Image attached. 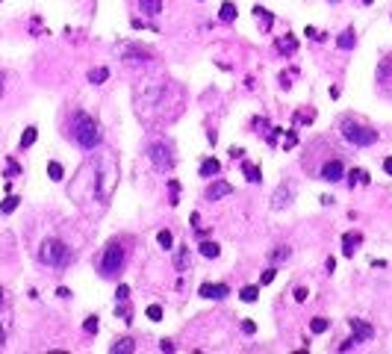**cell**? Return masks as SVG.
I'll list each match as a JSON object with an SVG mask.
<instances>
[{"label":"cell","instance_id":"1","mask_svg":"<svg viewBox=\"0 0 392 354\" xmlns=\"http://www.w3.org/2000/svg\"><path fill=\"white\" fill-rule=\"evenodd\" d=\"M71 136H74V142L83 151H92V148L101 145V127H98L95 118H89L85 112H74V118H71Z\"/></svg>","mask_w":392,"mask_h":354},{"label":"cell","instance_id":"2","mask_svg":"<svg viewBox=\"0 0 392 354\" xmlns=\"http://www.w3.org/2000/svg\"><path fill=\"white\" fill-rule=\"evenodd\" d=\"M38 263L62 269V266L71 263V248L65 242H59V239H48V242H41V248H38Z\"/></svg>","mask_w":392,"mask_h":354},{"label":"cell","instance_id":"3","mask_svg":"<svg viewBox=\"0 0 392 354\" xmlns=\"http://www.w3.org/2000/svg\"><path fill=\"white\" fill-rule=\"evenodd\" d=\"M115 177H118V169H115V156H101V163H98V177H95V183H98V198H109L112 195V189H115Z\"/></svg>","mask_w":392,"mask_h":354},{"label":"cell","instance_id":"4","mask_svg":"<svg viewBox=\"0 0 392 354\" xmlns=\"http://www.w3.org/2000/svg\"><path fill=\"white\" fill-rule=\"evenodd\" d=\"M124 263H127V251L121 248L118 242H112L101 257V274L103 278H115V274H121Z\"/></svg>","mask_w":392,"mask_h":354},{"label":"cell","instance_id":"5","mask_svg":"<svg viewBox=\"0 0 392 354\" xmlns=\"http://www.w3.org/2000/svg\"><path fill=\"white\" fill-rule=\"evenodd\" d=\"M342 136H345L351 145H357V148H369V145L377 142L375 130H369V127H363V124H354V121H345V124H342Z\"/></svg>","mask_w":392,"mask_h":354},{"label":"cell","instance_id":"6","mask_svg":"<svg viewBox=\"0 0 392 354\" xmlns=\"http://www.w3.org/2000/svg\"><path fill=\"white\" fill-rule=\"evenodd\" d=\"M151 163H154L159 171H168L171 166H174V153H171V148L165 145V142L151 145Z\"/></svg>","mask_w":392,"mask_h":354},{"label":"cell","instance_id":"7","mask_svg":"<svg viewBox=\"0 0 392 354\" xmlns=\"http://www.w3.org/2000/svg\"><path fill=\"white\" fill-rule=\"evenodd\" d=\"M342 177H345V166H342L339 160H330V163H324L322 166V180H327V183H339Z\"/></svg>","mask_w":392,"mask_h":354},{"label":"cell","instance_id":"8","mask_svg":"<svg viewBox=\"0 0 392 354\" xmlns=\"http://www.w3.org/2000/svg\"><path fill=\"white\" fill-rule=\"evenodd\" d=\"M292 195H295V189H292L289 180H283V183L274 189V195H272V207L274 210H280V207H286V204L292 201Z\"/></svg>","mask_w":392,"mask_h":354},{"label":"cell","instance_id":"9","mask_svg":"<svg viewBox=\"0 0 392 354\" xmlns=\"http://www.w3.org/2000/svg\"><path fill=\"white\" fill-rule=\"evenodd\" d=\"M201 295L209 298V301H222V298H227V284H209V281H204L201 284Z\"/></svg>","mask_w":392,"mask_h":354},{"label":"cell","instance_id":"10","mask_svg":"<svg viewBox=\"0 0 392 354\" xmlns=\"http://www.w3.org/2000/svg\"><path fill=\"white\" fill-rule=\"evenodd\" d=\"M233 189H230V183L227 180H215V183H209L206 186V192H204V198L206 201H219V198H224V195H230Z\"/></svg>","mask_w":392,"mask_h":354},{"label":"cell","instance_id":"11","mask_svg":"<svg viewBox=\"0 0 392 354\" xmlns=\"http://www.w3.org/2000/svg\"><path fill=\"white\" fill-rule=\"evenodd\" d=\"M274 48L283 53V56H289V53L298 51V38H295V35H277V38H274Z\"/></svg>","mask_w":392,"mask_h":354},{"label":"cell","instance_id":"12","mask_svg":"<svg viewBox=\"0 0 392 354\" xmlns=\"http://www.w3.org/2000/svg\"><path fill=\"white\" fill-rule=\"evenodd\" d=\"M351 328H354V342H363V339L372 337V325H366L363 319H348Z\"/></svg>","mask_w":392,"mask_h":354},{"label":"cell","instance_id":"13","mask_svg":"<svg viewBox=\"0 0 392 354\" xmlns=\"http://www.w3.org/2000/svg\"><path fill=\"white\" fill-rule=\"evenodd\" d=\"M360 242H363V236L360 233H345L342 236V251H345V257H351V254L357 251Z\"/></svg>","mask_w":392,"mask_h":354},{"label":"cell","instance_id":"14","mask_svg":"<svg viewBox=\"0 0 392 354\" xmlns=\"http://www.w3.org/2000/svg\"><path fill=\"white\" fill-rule=\"evenodd\" d=\"M219 171H222V163L215 156H206L204 163H201V177H215Z\"/></svg>","mask_w":392,"mask_h":354},{"label":"cell","instance_id":"15","mask_svg":"<svg viewBox=\"0 0 392 354\" xmlns=\"http://www.w3.org/2000/svg\"><path fill=\"white\" fill-rule=\"evenodd\" d=\"M139 9H142V15L154 18L162 12V0H139Z\"/></svg>","mask_w":392,"mask_h":354},{"label":"cell","instance_id":"16","mask_svg":"<svg viewBox=\"0 0 392 354\" xmlns=\"http://www.w3.org/2000/svg\"><path fill=\"white\" fill-rule=\"evenodd\" d=\"M236 3H230V0H224L222 3V9H219V18H222V21H227V24H230V21H236Z\"/></svg>","mask_w":392,"mask_h":354},{"label":"cell","instance_id":"17","mask_svg":"<svg viewBox=\"0 0 392 354\" xmlns=\"http://www.w3.org/2000/svg\"><path fill=\"white\" fill-rule=\"evenodd\" d=\"M109 351H112V354H133V351H136V342H133V339H118Z\"/></svg>","mask_w":392,"mask_h":354},{"label":"cell","instance_id":"18","mask_svg":"<svg viewBox=\"0 0 392 354\" xmlns=\"http://www.w3.org/2000/svg\"><path fill=\"white\" fill-rule=\"evenodd\" d=\"M109 80V68H92L89 71V83H95V86H101Z\"/></svg>","mask_w":392,"mask_h":354},{"label":"cell","instance_id":"19","mask_svg":"<svg viewBox=\"0 0 392 354\" xmlns=\"http://www.w3.org/2000/svg\"><path fill=\"white\" fill-rule=\"evenodd\" d=\"M35 136H38V130H35V127H27V130H24V136H21V151L33 148V145H35Z\"/></svg>","mask_w":392,"mask_h":354},{"label":"cell","instance_id":"20","mask_svg":"<svg viewBox=\"0 0 392 354\" xmlns=\"http://www.w3.org/2000/svg\"><path fill=\"white\" fill-rule=\"evenodd\" d=\"M369 171H363V169H354L351 174H348V186H357V183H369Z\"/></svg>","mask_w":392,"mask_h":354},{"label":"cell","instance_id":"21","mask_svg":"<svg viewBox=\"0 0 392 354\" xmlns=\"http://www.w3.org/2000/svg\"><path fill=\"white\" fill-rule=\"evenodd\" d=\"M242 171H245L248 183H259V180H263V177H259V166H251V163H242Z\"/></svg>","mask_w":392,"mask_h":354},{"label":"cell","instance_id":"22","mask_svg":"<svg viewBox=\"0 0 392 354\" xmlns=\"http://www.w3.org/2000/svg\"><path fill=\"white\" fill-rule=\"evenodd\" d=\"M198 251H201V257H209V260H215V257L222 254V248H219L215 242H201V248H198Z\"/></svg>","mask_w":392,"mask_h":354},{"label":"cell","instance_id":"23","mask_svg":"<svg viewBox=\"0 0 392 354\" xmlns=\"http://www.w3.org/2000/svg\"><path fill=\"white\" fill-rule=\"evenodd\" d=\"M254 15L263 21V30H269L272 27V21H274V15L269 12V9H263V6H254Z\"/></svg>","mask_w":392,"mask_h":354},{"label":"cell","instance_id":"24","mask_svg":"<svg viewBox=\"0 0 392 354\" xmlns=\"http://www.w3.org/2000/svg\"><path fill=\"white\" fill-rule=\"evenodd\" d=\"M239 298H242V301H248V304H254L256 298H259V287H242Z\"/></svg>","mask_w":392,"mask_h":354},{"label":"cell","instance_id":"25","mask_svg":"<svg viewBox=\"0 0 392 354\" xmlns=\"http://www.w3.org/2000/svg\"><path fill=\"white\" fill-rule=\"evenodd\" d=\"M15 207H18V195H6L3 204H0V213H3V216H9V213H15Z\"/></svg>","mask_w":392,"mask_h":354},{"label":"cell","instance_id":"26","mask_svg":"<svg viewBox=\"0 0 392 354\" xmlns=\"http://www.w3.org/2000/svg\"><path fill=\"white\" fill-rule=\"evenodd\" d=\"M336 42H339L342 51H351V48H354V30H345V33H342Z\"/></svg>","mask_w":392,"mask_h":354},{"label":"cell","instance_id":"27","mask_svg":"<svg viewBox=\"0 0 392 354\" xmlns=\"http://www.w3.org/2000/svg\"><path fill=\"white\" fill-rule=\"evenodd\" d=\"M156 242H159V248L171 251V245H174V236H171L168 230H159V233H156Z\"/></svg>","mask_w":392,"mask_h":354},{"label":"cell","instance_id":"28","mask_svg":"<svg viewBox=\"0 0 392 354\" xmlns=\"http://www.w3.org/2000/svg\"><path fill=\"white\" fill-rule=\"evenodd\" d=\"M48 174H51V180H56V183H59V180L65 177V169H62L59 163H48Z\"/></svg>","mask_w":392,"mask_h":354},{"label":"cell","instance_id":"29","mask_svg":"<svg viewBox=\"0 0 392 354\" xmlns=\"http://www.w3.org/2000/svg\"><path fill=\"white\" fill-rule=\"evenodd\" d=\"M168 204H180V183L168 180Z\"/></svg>","mask_w":392,"mask_h":354},{"label":"cell","instance_id":"30","mask_svg":"<svg viewBox=\"0 0 392 354\" xmlns=\"http://www.w3.org/2000/svg\"><path fill=\"white\" fill-rule=\"evenodd\" d=\"M327 328H330V322H327V319H322V316H319V319H313V322H310V331H313V334H324Z\"/></svg>","mask_w":392,"mask_h":354},{"label":"cell","instance_id":"31","mask_svg":"<svg viewBox=\"0 0 392 354\" xmlns=\"http://www.w3.org/2000/svg\"><path fill=\"white\" fill-rule=\"evenodd\" d=\"M174 266H177V269H189V254H186V248H180V254H174Z\"/></svg>","mask_w":392,"mask_h":354},{"label":"cell","instance_id":"32","mask_svg":"<svg viewBox=\"0 0 392 354\" xmlns=\"http://www.w3.org/2000/svg\"><path fill=\"white\" fill-rule=\"evenodd\" d=\"M148 319H151V322L162 319V307H159V304H151V307H148Z\"/></svg>","mask_w":392,"mask_h":354},{"label":"cell","instance_id":"33","mask_svg":"<svg viewBox=\"0 0 392 354\" xmlns=\"http://www.w3.org/2000/svg\"><path fill=\"white\" fill-rule=\"evenodd\" d=\"M83 328H85V334H98V316H89Z\"/></svg>","mask_w":392,"mask_h":354},{"label":"cell","instance_id":"34","mask_svg":"<svg viewBox=\"0 0 392 354\" xmlns=\"http://www.w3.org/2000/svg\"><path fill=\"white\" fill-rule=\"evenodd\" d=\"M6 174H9V177H15V174H21V166H18L15 160H6Z\"/></svg>","mask_w":392,"mask_h":354},{"label":"cell","instance_id":"35","mask_svg":"<svg viewBox=\"0 0 392 354\" xmlns=\"http://www.w3.org/2000/svg\"><path fill=\"white\" fill-rule=\"evenodd\" d=\"M115 298H118V301H127V298H130V287H127V284H121V287L115 289Z\"/></svg>","mask_w":392,"mask_h":354},{"label":"cell","instance_id":"36","mask_svg":"<svg viewBox=\"0 0 392 354\" xmlns=\"http://www.w3.org/2000/svg\"><path fill=\"white\" fill-rule=\"evenodd\" d=\"M298 145V133L295 130H286V142H283V148H295Z\"/></svg>","mask_w":392,"mask_h":354},{"label":"cell","instance_id":"37","mask_svg":"<svg viewBox=\"0 0 392 354\" xmlns=\"http://www.w3.org/2000/svg\"><path fill=\"white\" fill-rule=\"evenodd\" d=\"M274 274H277L274 269H266V271H263V278H259V284H263V287H266V284H272V281H274Z\"/></svg>","mask_w":392,"mask_h":354},{"label":"cell","instance_id":"38","mask_svg":"<svg viewBox=\"0 0 392 354\" xmlns=\"http://www.w3.org/2000/svg\"><path fill=\"white\" fill-rule=\"evenodd\" d=\"M286 257H289V248H280V251H277V254H272V260H274V263H280V260H286Z\"/></svg>","mask_w":392,"mask_h":354},{"label":"cell","instance_id":"39","mask_svg":"<svg viewBox=\"0 0 392 354\" xmlns=\"http://www.w3.org/2000/svg\"><path fill=\"white\" fill-rule=\"evenodd\" d=\"M295 301H298V304H301V301H307V289H304V287H298V289H295Z\"/></svg>","mask_w":392,"mask_h":354},{"label":"cell","instance_id":"40","mask_svg":"<svg viewBox=\"0 0 392 354\" xmlns=\"http://www.w3.org/2000/svg\"><path fill=\"white\" fill-rule=\"evenodd\" d=\"M304 33H307L310 38H316V42H319V38H322V42H324V38H327V35H324V33H322V35L316 33V27H307V30H304Z\"/></svg>","mask_w":392,"mask_h":354},{"label":"cell","instance_id":"41","mask_svg":"<svg viewBox=\"0 0 392 354\" xmlns=\"http://www.w3.org/2000/svg\"><path fill=\"white\" fill-rule=\"evenodd\" d=\"M242 328H245V334H254V331H256V325H254V322H245Z\"/></svg>","mask_w":392,"mask_h":354},{"label":"cell","instance_id":"42","mask_svg":"<svg viewBox=\"0 0 392 354\" xmlns=\"http://www.w3.org/2000/svg\"><path fill=\"white\" fill-rule=\"evenodd\" d=\"M162 351H174V342L171 339H162Z\"/></svg>","mask_w":392,"mask_h":354},{"label":"cell","instance_id":"43","mask_svg":"<svg viewBox=\"0 0 392 354\" xmlns=\"http://www.w3.org/2000/svg\"><path fill=\"white\" fill-rule=\"evenodd\" d=\"M383 171H386V174H392V156H389V160H383Z\"/></svg>","mask_w":392,"mask_h":354},{"label":"cell","instance_id":"44","mask_svg":"<svg viewBox=\"0 0 392 354\" xmlns=\"http://www.w3.org/2000/svg\"><path fill=\"white\" fill-rule=\"evenodd\" d=\"M3 339H6V331H3V325H0V345H3Z\"/></svg>","mask_w":392,"mask_h":354},{"label":"cell","instance_id":"45","mask_svg":"<svg viewBox=\"0 0 392 354\" xmlns=\"http://www.w3.org/2000/svg\"><path fill=\"white\" fill-rule=\"evenodd\" d=\"M0 304H3V289H0Z\"/></svg>","mask_w":392,"mask_h":354},{"label":"cell","instance_id":"46","mask_svg":"<svg viewBox=\"0 0 392 354\" xmlns=\"http://www.w3.org/2000/svg\"><path fill=\"white\" fill-rule=\"evenodd\" d=\"M363 3H372V0H363Z\"/></svg>","mask_w":392,"mask_h":354}]
</instances>
